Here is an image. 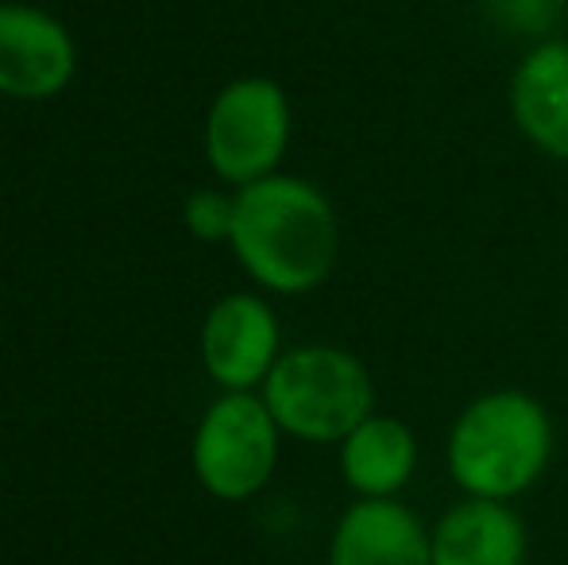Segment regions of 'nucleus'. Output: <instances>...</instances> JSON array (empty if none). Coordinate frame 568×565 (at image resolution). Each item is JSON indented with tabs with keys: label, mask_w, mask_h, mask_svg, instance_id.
<instances>
[{
	"label": "nucleus",
	"mask_w": 568,
	"mask_h": 565,
	"mask_svg": "<svg viewBox=\"0 0 568 565\" xmlns=\"http://www.w3.org/2000/svg\"><path fill=\"white\" fill-rule=\"evenodd\" d=\"M554 415L523 387H495L456 411L445 437V468L464 496L518 500L554 461Z\"/></svg>",
	"instance_id": "nucleus-2"
},
{
	"label": "nucleus",
	"mask_w": 568,
	"mask_h": 565,
	"mask_svg": "<svg viewBox=\"0 0 568 565\" xmlns=\"http://www.w3.org/2000/svg\"><path fill=\"white\" fill-rule=\"evenodd\" d=\"M283 430L263 395L225 392L194 434V476L210 496L240 504L267 488L278 465Z\"/></svg>",
	"instance_id": "nucleus-5"
},
{
	"label": "nucleus",
	"mask_w": 568,
	"mask_h": 565,
	"mask_svg": "<svg viewBox=\"0 0 568 565\" xmlns=\"http://www.w3.org/2000/svg\"><path fill=\"white\" fill-rule=\"evenodd\" d=\"M507 109L518 137L541 155L568 163V39L549 36L526 47L510 74Z\"/></svg>",
	"instance_id": "nucleus-8"
},
{
	"label": "nucleus",
	"mask_w": 568,
	"mask_h": 565,
	"mask_svg": "<svg viewBox=\"0 0 568 565\" xmlns=\"http://www.w3.org/2000/svg\"><path fill=\"white\" fill-rule=\"evenodd\" d=\"M278 349V317L260 294H225L202 325V364L225 392L263 387Z\"/></svg>",
	"instance_id": "nucleus-6"
},
{
	"label": "nucleus",
	"mask_w": 568,
	"mask_h": 565,
	"mask_svg": "<svg viewBox=\"0 0 568 565\" xmlns=\"http://www.w3.org/2000/svg\"><path fill=\"white\" fill-rule=\"evenodd\" d=\"M291 148V101L275 78H236L205 117V155L217 179L247 186L278 171Z\"/></svg>",
	"instance_id": "nucleus-4"
},
{
	"label": "nucleus",
	"mask_w": 568,
	"mask_h": 565,
	"mask_svg": "<svg viewBox=\"0 0 568 565\" xmlns=\"http://www.w3.org/2000/svg\"><path fill=\"white\" fill-rule=\"evenodd\" d=\"M229 244L260 286L275 294H310L337 268L341 221L322 186L275 171L236 190Z\"/></svg>",
	"instance_id": "nucleus-1"
},
{
	"label": "nucleus",
	"mask_w": 568,
	"mask_h": 565,
	"mask_svg": "<svg viewBox=\"0 0 568 565\" xmlns=\"http://www.w3.org/2000/svg\"><path fill=\"white\" fill-rule=\"evenodd\" d=\"M487 12L510 36H526V39H549L561 28L568 0H487Z\"/></svg>",
	"instance_id": "nucleus-12"
},
{
	"label": "nucleus",
	"mask_w": 568,
	"mask_h": 565,
	"mask_svg": "<svg viewBox=\"0 0 568 565\" xmlns=\"http://www.w3.org/2000/svg\"><path fill=\"white\" fill-rule=\"evenodd\" d=\"M530 531L507 500H456L434 523V565H526Z\"/></svg>",
	"instance_id": "nucleus-10"
},
{
	"label": "nucleus",
	"mask_w": 568,
	"mask_h": 565,
	"mask_svg": "<svg viewBox=\"0 0 568 565\" xmlns=\"http://www.w3.org/2000/svg\"><path fill=\"white\" fill-rule=\"evenodd\" d=\"M74 78V43L54 16L31 4H0V93L43 101Z\"/></svg>",
	"instance_id": "nucleus-7"
},
{
	"label": "nucleus",
	"mask_w": 568,
	"mask_h": 565,
	"mask_svg": "<svg viewBox=\"0 0 568 565\" xmlns=\"http://www.w3.org/2000/svg\"><path fill=\"white\" fill-rule=\"evenodd\" d=\"M329 565H434V527L398 496L356 500L333 527Z\"/></svg>",
	"instance_id": "nucleus-9"
},
{
	"label": "nucleus",
	"mask_w": 568,
	"mask_h": 565,
	"mask_svg": "<svg viewBox=\"0 0 568 565\" xmlns=\"http://www.w3.org/2000/svg\"><path fill=\"white\" fill-rule=\"evenodd\" d=\"M232 213H236V194H217V190H197L182 205V221L197 241H229Z\"/></svg>",
	"instance_id": "nucleus-13"
},
{
	"label": "nucleus",
	"mask_w": 568,
	"mask_h": 565,
	"mask_svg": "<svg viewBox=\"0 0 568 565\" xmlns=\"http://www.w3.org/2000/svg\"><path fill=\"white\" fill-rule=\"evenodd\" d=\"M418 473V437L406 418L367 415L341 442V476L356 500H390Z\"/></svg>",
	"instance_id": "nucleus-11"
},
{
	"label": "nucleus",
	"mask_w": 568,
	"mask_h": 565,
	"mask_svg": "<svg viewBox=\"0 0 568 565\" xmlns=\"http://www.w3.org/2000/svg\"><path fill=\"white\" fill-rule=\"evenodd\" d=\"M260 395L278 430L310 445H341L367 415H375L372 372L341 345L286 349Z\"/></svg>",
	"instance_id": "nucleus-3"
}]
</instances>
